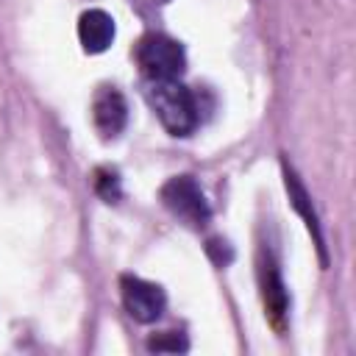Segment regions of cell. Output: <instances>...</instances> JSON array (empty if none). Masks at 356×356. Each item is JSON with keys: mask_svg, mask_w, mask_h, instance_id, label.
<instances>
[{"mask_svg": "<svg viewBox=\"0 0 356 356\" xmlns=\"http://www.w3.org/2000/svg\"><path fill=\"white\" fill-rule=\"evenodd\" d=\"M147 103H150L153 114L159 117V122L172 136H189L200 122L195 95L178 78L150 81L147 83Z\"/></svg>", "mask_w": 356, "mask_h": 356, "instance_id": "obj_1", "label": "cell"}, {"mask_svg": "<svg viewBox=\"0 0 356 356\" xmlns=\"http://www.w3.org/2000/svg\"><path fill=\"white\" fill-rule=\"evenodd\" d=\"M136 64H139V70L145 72L147 81H170V78H178L186 70V53L170 36L147 33L136 44Z\"/></svg>", "mask_w": 356, "mask_h": 356, "instance_id": "obj_2", "label": "cell"}, {"mask_svg": "<svg viewBox=\"0 0 356 356\" xmlns=\"http://www.w3.org/2000/svg\"><path fill=\"white\" fill-rule=\"evenodd\" d=\"M159 197H161V203H164L178 220H184V222L192 225V228H203V225L209 222V217H211L209 200H206L200 184H197L192 175H175V178H170V181L161 186Z\"/></svg>", "mask_w": 356, "mask_h": 356, "instance_id": "obj_3", "label": "cell"}, {"mask_svg": "<svg viewBox=\"0 0 356 356\" xmlns=\"http://www.w3.org/2000/svg\"><path fill=\"white\" fill-rule=\"evenodd\" d=\"M122 292V306L136 323H156L167 306V295L159 284L136 278V275H122L120 281Z\"/></svg>", "mask_w": 356, "mask_h": 356, "instance_id": "obj_4", "label": "cell"}, {"mask_svg": "<svg viewBox=\"0 0 356 356\" xmlns=\"http://www.w3.org/2000/svg\"><path fill=\"white\" fill-rule=\"evenodd\" d=\"M92 122L100 131V136H117L128 122V103L122 92H117L114 86H103L92 103Z\"/></svg>", "mask_w": 356, "mask_h": 356, "instance_id": "obj_5", "label": "cell"}, {"mask_svg": "<svg viewBox=\"0 0 356 356\" xmlns=\"http://www.w3.org/2000/svg\"><path fill=\"white\" fill-rule=\"evenodd\" d=\"M114 33H117L114 19L103 8H89L78 19V39H81V47L86 53L108 50V44L114 42Z\"/></svg>", "mask_w": 356, "mask_h": 356, "instance_id": "obj_6", "label": "cell"}, {"mask_svg": "<svg viewBox=\"0 0 356 356\" xmlns=\"http://www.w3.org/2000/svg\"><path fill=\"white\" fill-rule=\"evenodd\" d=\"M284 184H286V192H289V200H292L295 211L303 217V222H306L309 234L314 236V245H317V250H320V259H323V264H325L328 259H325V245H323V234H320L317 211H314V206H312V197H309L306 186L300 184V178L295 175V170H292V167H286V164H284Z\"/></svg>", "mask_w": 356, "mask_h": 356, "instance_id": "obj_7", "label": "cell"}, {"mask_svg": "<svg viewBox=\"0 0 356 356\" xmlns=\"http://www.w3.org/2000/svg\"><path fill=\"white\" fill-rule=\"evenodd\" d=\"M259 281H261V300H264V309L270 314V320L281 328L284 325V317H286V289H284V281L273 264V259H261L259 261Z\"/></svg>", "mask_w": 356, "mask_h": 356, "instance_id": "obj_8", "label": "cell"}, {"mask_svg": "<svg viewBox=\"0 0 356 356\" xmlns=\"http://www.w3.org/2000/svg\"><path fill=\"white\" fill-rule=\"evenodd\" d=\"M147 348L156 350V353H184V350L189 348V342H186V337L178 334V331H164V334H159V337H150V339H147Z\"/></svg>", "mask_w": 356, "mask_h": 356, "instance_id": "obj_9", "label": "cell"}, {"mask_svg": "<svg viewBox=\"0 0 356 356\" xmlns=\"http://www.w3.org/2000/svg\"><path fill=\"white\" fill-rule=\"evenodd\" d=\"M95 189H97V195H100L106 203H114V200L120 197V178H117V172L97 170V172H95Z\"/></svg>", "mask_w": 356, "mask_h": 356, "instance_id": "obj_10", "label": "cell"}]
</instances>
